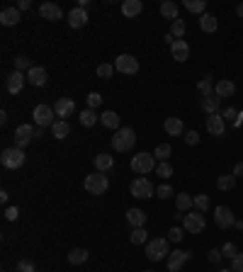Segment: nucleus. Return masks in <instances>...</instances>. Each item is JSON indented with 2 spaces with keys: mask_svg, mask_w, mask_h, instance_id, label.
Returning a JSON list of instances; mask_svg holds the SVG:
<instances>
[{
  "mask_svg": "<svg viewBox=\"0 0 243 272\" xmlns=\"http://www.w3.org/2000/svg\"><path fill=\"white\" fill-rule=\"evenodd\" d=\"M170 54H173V58H175L178 63H183V61L190 58V44H187L185 39H175V41L170 44Z\"/></svg>",
  "mask_w": 243,
  "mask_h": 272,
  "instance_id": "dca6fc26",
  "label": "nucleus"
},
{
  "mask_svg": "<svg viewBox=\"0 0 243 272\" xmlns=\"http://www.w3.org/2000/svg\"><path fill=\"white\" fill-rule=\"evenodd\" d=\"M17 272H37V270H34V263H32V260L22 258V260L17 263Z\"/></svg>",
  "mask_w": 243,
  "mask_h": 272,
  "instance_id": "c03bdc74",
  "label": "nucleus"
},
{
  "mask_svg": "<svg viewBox=\"0 0 243 272\" xmlns=\"http://www.w3.org/2000/svg\"><path fill=\"white\" fill-rule=\"evenodd\" d=\"M29 5H32L29 0H19V2H17V10H19V12H22V10H29Z\"/></svg>",
  "mask_w": 243,
  "mask_h": 272,
  "instance_id": "4d7b16f0",
  "label": "nucleus"
},
{
  "mask_svg": "<svg viewBox=\"0 0 243 272\" xmlns=\"http://www.w3.org/2000/svg\"><path fill=\"white\" fill-rule=\"evenodd\" d=\"M183 139H185L187 146H197V144H200V134H197V131H185V134H183Z\"/></svg>",
  "mask_w": 243,
  "mask_h": 272,
  "instance_id": "a18cd8bd",
  "label": "nucleus"
},
{
  "mask_svg": "<svg viewBox=\"0 0 243 272\" xmlns=\"http://www.w3.org/2000/svg\"><path fill=\"white\" fill-rule=\"evenodd\" d=\"M27 80L34 85V88H41V85H46V68H41V66H32L29 71H27Z\"/></svg>",
  "mask_w": 243,
  "mask_h": 272,
  "instance_id": "6ab92c4d",
  "label": "nucleus"
},
{
  "mask_svg": "<svg viewBox=\"0 0 243 272\" xmlns=\"http://www.w3.org/2000/svg\"><path fill=\"white\" fill-rule=\"evenodd\" d=\"M134 144H136V134H134L129 127L117 129V131L112 134V151H117V153H127V151H131Z\"/></svg>",
  "mask_w": 243,
  "mask_h": 272,
  "instance_id": "f257e3e1",
  "label": "nucleus"
},
{
  "mask_svg": "<svg viewBox=\"0 0 243 272\" xmlns=\"http://www.w3.org/2000/svg\"><path fill=\"white\" fill-rule=\"evenodd\" d=\"M236 92V85L229 80V78H224V80H219L217 85H214V95L217 97H231Z\"/></svg>",
  "mask_w": 243,
  "mask_h": 272,
  "instance_id": "5701e85b",
  "label": "nucleus"
},
{
  "mask_svg": "<svg viewBox=\"0 0 243 272\" xmlns=\"http://www.w3.org/2000/svg\"><path fill=\"white\" fill-rule=\"evenodd\" d=\"M183 34H185V22H183V19L170 22V36H173V39H180Z\"/></svg>",
  "mask_w": 243,
  "mask_h": 272,
  "instance_id": "58836bf2",
  "label": "nucleus"
},
{
  "mask_svg": "<svg viewBox=\"0 0 243 272\" xmlns=\"http://www.w3.org/2000/svg\"><path fill=\"white\" fill-rule=\"evenodd\" d=\"M222 117H224V119H234V117H236V109H234V107L224 109V112H222Z\"/></svg>",
  "mask_w": 243,
  "mask_h": 272,
  "instance_id": "5fc2aeb1",
  "label": "nucleus"
},
{
  "mask_svg": "<svg viewBox=\"0 0 243 272\" xmlns=\"http://www.w3.org/2000/svg\"><path fill=\"white\" fill-rule=\"evenodd\" d=\"M214 224L219 226V229H231L234 224H236V217H234V212L229 209V207H217L214 209Z\"/></svg>",
  "mask_w": 243,
  "mask_h": 272,
  "instance_id": "9d476101",
  "label": "nucleus"
},
{
  "mask_svg": "<svg viewBox=\"0 0 243 272\" xmlns=\"http://www.w3.org/2000/svg\"><path fill=\"white\" fill-rule=\"evenodd\" d=\"M231 270H234V272H243V253H239L234 260H231Z\"/></svg>",
  "mask_w": 243,
  "mask_h": 272,
  "instance_id": "3c124183",
  "label": "nucleus"
},
{
  "mask_svg": "<svg viewBox=\"0 0 243 272\" xmlns=\"http://www.w3.org/2000/svg\"><path fill=\"white\" fill-rule=\"evenodd\" d=\"M207 131H209L212 136H224L226 119L222 117V112H214V114H209V117H207Z\"/></svg>",
  "mask_w": 243,
  "mask_h": 272,
  "instance_id": "9b49d317",
  "label": "nucleus"
},
{
  "mask_svg": "<svg viewBox=\"0 0 243 272\" xmlns=\"http://www.w3.org/2000/svg\"><path fill=\"white\" fill-rule=\"evenodd\" d=\"M114 71L124 73V75H134V73H139V61L131 54H119L114 58Z\"/></svg>",
  "mask_w": 243,
  "mask_h": 272,
  "instance_id": "6e6552de",
  "label": "nucleus"
},
{
  "mask_svg": "<svg viewBox=\"0 0 243 272\" xmlns=\"http://www.w3.org/2000/svg\"><path fill=\"white\" fill-rule=\"evenodd\" d=\"M170 195H173V187H170V185H161V187H156V197L168 200Z\"/></svg>",
  "mask_w": 243,
  "mask_h": 272,
  "instance_id": "49530a36",
  "label": "nucleus"
},
{
  "mask_svg": "<svg viewBox=\"0 0 243 272\" xmlns=\"http://www.w3.org/2000/svg\"><path fill=\"white\" fill-rule=\"evenodd\" d=\"M222 253H224V258H231V260H234V258H236V246H234V243H224V246H222Z\"/></svg>",
  "mask_w": 243,
  "mask_h": 272,
  "instance_id": "09e8293b",
  "label": "nucleus"
},
{
  "mask_svg": "<svg viewBox=\"0 0 243 272\" xmlns=\"http://www.w3.org/2000/svg\"><path fill=\"white\" fill-rule=\"evenodd\" d=\"M192 207H195V197H190L187 192H183V195H178V197H175V209H178V212H183V214H185V212H190Z\"/></svg>",
  "mask_w": 243,
  "mask_h": 272,
  "instance_id": "bb28decb",
  "label": "nucleus"
},
{
  "mask_svg": "<svg viewBox=\"0 0 243 272\" xmlns=\"http://www.w3.org/2000/svg\"><path fill=\"white\" fill-rule=\"evenodd\" d=\"M68 24H71L73 29L85 27V24H88V10H85V7H73V10L68 12Z\"/></svg>",
  "mask_w": 243,
  "mask_h": 272,
  "instance_id": "a211bd4d",
  "label": "nucleus"
},
{
  "mask_svg": "<svg viewBox=\"0 0 243 272\" xmlns=\"http://www.w3.org/2000/svg\"><path fill=\"white\" fill-rule=\"evenodd\" d=\"M29 68H32V63H29V58H27V56H15V71H29Z\"/></svg>",
  "mask_w": 243,
  "mask_h": 272,
  "instance_id": "79ce46f5",
  "label": "nucleus"
},
{
  "mask_svg": "<svg viewBox=\"0 0 243 272\" xmlns=\"http://www.w3.org/2000/svg\"><path fill=\"white\" fill-rule=\"evenodd\" d=\"M156 165H158L156 156H153V153H146V151H141V153H136V156L131 158V170L139 173V175H146L151 170H156Z\"/></svg>",
  "mask_w": 243,
  "mask_h": 272,
  "instance_id": "f03ea898",
  "label": "nucleus"
},
{
  "mask_svg": "<svg viewBox=\"0 0 243 272\" xmlns=\"http://www.w3.org/2000/svg\"><path fill=\"white\" fill-rule=\"evenodd\" d=\"M236 15H239V17H243V5H239V7H236Z\"/></svg>",
  "mask_w": 243,
  "mask_h": 272,
  "instance_id": "13d9d810",
  "label": "nucleus"
},
{
  "mask_svg": "<svg viewBox=\"0 0 243 272\" xmlns=\"http://www.w3.org/2000/svg\"><path fill=\"white\" fill-rule=\"evenodd\" d=\"M19 19H22V12H19L17 7H5L0 12V22L5 27H15V24H19Z\"/></svg>",
  "mask_w": 243,
  "mask_h": 272,
  "instance_id": "aec40b11",
  "label": "nucleus"
},
{
  "mask_svg": "<svg viewBox=\"0 0 243 272\" xmlns=\"http://www.w3.org/2000/svg\"><path fill=\"white\" fill-rule=\"evenodd\" d=\"M168 238L173 241V243H180V241H183V229L173 226V229H170V234H168Z\"/></svg>",
  "mask_w": 243,
  "mask_h": 272,
  "instance_id": "8fccbe9b",
  "label": "nucleus"
},
{
  "mask_svg": "<svg viewBox=\"0 0 243 272\" xmlns=\"http://www.w3.org/2000/svg\"><path fill=\"white\" fill-rule=\"evenodd\" d=\"M217 187H219V190H224V192L234 190V187H236V175H234V173H229V175H219Z\"/></svg>",
  "mask_w": 243,
  "mask_h": 272,
  "instance_id": "c9c22d12",
  "label": "nucleus"
},
{
  "mask_svg": "<svg viewBox=\"0 0 243 272\" xmlns=\"http://www.w3.org/2000/svg\"><path fill=\"white\" fill-rule=\"evenodd\" d=\"M88 260V251L85 248H73L71 253H68V263L71 265H83Z\"/></svg>",
  "mask_w": 243,
  "mask_h": 272,
  "instance_id": "e433bc0d",
  "label": "nucleus"
},
{
  "mask_svg": "<svg viewBox=\"0 0 243 272\" xmlns=\"http://www.w3.org/2000/svg\"><path fill=\"white\" fill-rule=\"evenodd\" d=\"M195 209L205 214L207 209H209V197H207V195H197V197H195Z\"/></svg>",
  "mask_w": 243,
  "mask_h": 272,
  "instance_id": "37998d69",
  "label": "nucleus"
},
{
  "mask_svg": "<svg viewBox=\"0 0 243 272\" xmlns=\"http://www.w3.org/2000/svg\"><path fill=\"white\" fill-rule=\"evenodd\" d=\"M100 102H102V97H100V92H90V95H88V109L100 107Z\"/></svg>",
  "mask_w": 243,
  "mask_h": 272,
  "instance_id": "de8ad7c7",
  "label": "nucleus"
},
{
  "mask_svg": "<svg viewBox=\"0 0 243 272\" xmlns=\"http://www.w3.org/2000/svg\"><path fill=\"white\" fill-rule=\"evenodd\" d=\"M17 217H19V209H17V207H7V209H5V219H7V221H15Z\"/></svg>",
  "mask_w": 243,
  "mask_h": 272,
  "instance_id": "603ef678",
  "label": "nucleus"
},
{
  "mask_svg": "<svg viewBox=\"0 0 243 272\" xmlns=\"http://www.w3.org/2000/svg\"><path fill=\"white\" fill-rule=\"evenodd\" d=\"M200 105L205 109L207 114H214V112H219V105H222V97H217V95H207L200 100Z\"/></svg>",
  "mask_w": 243,
  "mask_h": 272,
  "instance_id": "b1692460",
  "label": "nucleus"
},
{
  "mask_svg": "<svg viewBox=\"0 0 243 272\" xmlns=\"http://www.w3.org/2000/svg\"><path fill=\"white\" fill-rule=\"evenodd\" d=\"M183 5H185V10L195 12V15H200V17L205 15V10H207V2H205V0H185Z\"/></svg>",
  "mask_w": 243,
  "mask_h": 272,
  "instance_id": "473e14b6",
  "label": "nucleus"
},
{
  "mask_svg": "<svg viewBox=\"0 0 243 272\" xmlns=\"http://www.w3.org/2000/svg\"><path fill=\"white\" fill-rule=\"evenodd\" d=\"M112 73H114L112 63H100V66H97V78H102V80L112 78Z\"/></svg>",
  "mask_w": 243,
  "mask_h": 272,
  "instance_id": "ea45409f",
  "label": "nucleus"
},
{
  "mask_svg": "<svg viewBox=\"0 0 243 272\" xmlns=\"http://www.w3.org/2000/svg\"><path fill=\"white\" fill-rule=\"evenodd\" d=\"M34 131H37V129L29 127V124H19L17 131H15V141H17V148H22V151H24V146L32 144V141H34Z\"/></svg>",
  "mask_w": 243,
  "mask_h": 272,
  "instance_id": "f8f14e48",
  "label": "nucleus"
},
{
  "mask_svg": "<svg viewBox=\"0 0 243 272\" xmlns=\"http://www.w3.org/2000/svg\"><path fill=\"white\" fill-rule=\"evenodd\" d=\"M168 241L166 238H153L146 243V258H149L151 263H158V260H163V258H168Z\"/></svg>",
  "mask_w": 243,
  "mask_h": 272,
  "instance_id": "20e7f679",
  "label": "nucleus"
},
{
  "mask_svg": "<svg viewBox=\"0 0 243 272\" xmlns=\"http://www.w3.org/2000/svg\"><path fill=\"white\" fill-rule=\"evenodd\" d=\"M0 163L5 165V168H10V170L22 168V163H24V151H22V148H17V146H12V148H5V151L0 153Z\"/></svg>",
  "mask_w": 243,
  "mask_h": 272,
  "instance_id": "39448f33",
  "label": "nucleus"
},
{
  "mask_svg": "<svg viewBox=\"0 0 243 272\" xmlns=\"http://www.w3.org/2000/svg\"><path fill=\"white\" fill-rule=\"evenodd\" d=\"M54 112H56V117H61V119H68L75 112V102L71 97H58L56 102H54Z\"/></svg>",
  "mask_w": 243,
  "mask_h": 272,
  "instance_id": "4468645a",
  "label": "nucleus"
},
{
  "mask_svg": "<svg viewBox=\"0 0 243 272\" xmlns=\"http://www.w3.org/2000/svg\"><path fill=\"white\" fill-rule=\"evenodd\" d=\"M161 15L166 19H178V5L175 2H170V0H166V2H161Z\"/></svg>",
  "mask_w": 243,
  "mask_h": 272,
  "instance_id": "72a5a7b5",
  "label": "nucleus"
},
{
  "mask_svg": "<svg viewBox=\"0 0 243 272\" xmlns=\"http://www.w3.org/2000/svg\"><path fill=\"white\" fill-rule=\"evenodd\" d=\"M24 80H27V78L19 71H12L7 75V80H5V90L10 92V95H17V92L24 88Z\"/></svg>",
  "mask_w": 243,
  "mask_h": 272,
  "instance_id": "f3484780",
  "label": "nucleus"
},
{
  "mask_svg": "<svg viewBox=\"0 0 243 272\" xmlns=\"http://www.w3.org/2000/svg\"><path fill=\"white\" fill-rule=\"evenodd\" d=\"M100 122H102L107 129H114V131H117V129H122V127H119V114L112 112V109L102 112V114H100Z\"/></svg>",
  "mask_w": 243,
  "mask_h": 272,
  "instance_id": "a878e982",
  "label": "nucleus"
},
{
  "mask_svg": "<svg viewBox=\"0 0 243 272\" xmlns=\"http://www.w3.org/2000/svg\"><path fill=\"white\" fill-rule=\"evenodd\" d=\"M54 107H49V105H37L34 107V124H37L39 129H46V127H54Z\"/></svg>",
  "mask_w": 243,
  "mask_h": 272,
  "instance_id": "0eeeda50",
  "label": "nucleus"
},
{
  "mask_svg": "<svg viewBox=\"0 0 243 272\" xmlns=\"http://www.w3.org/2000/svg\"><path fill=\"white\" fill-rule=\"evenodd\" d=\"M127 221L131 224V229H139V226L146 224V214H144L141 209H129V212H127Z\"/></svg>",
  "mask_w": 243,
  "mask_h": 272,
  "instance_id": "cd10ccee",
  "label": "nucleus"
},
{
  "mask_svg": "<svg viewBox=\"0 0 243 272\" xmlns=\"http://www.w3.org/2000/svg\"><path fill=\"white\" fill-rule=\"evenodd\" d=\"M39 15L44 19H49V22H58V19H63V10L54 5V2H41L39 5Z\"/></svg>",
  "mask_w": 243,
  "mask_h": 272,
  "instance_id": "2eb2a0df",
  "label": "nucleus"
},
{
  "mask_svg": "<svg viewBox=\"0 0 243 272\" xmlns=\"http://www.w3.org/2000/svg\"><path fill=\"white\" fill-rule=\"evenodd\" d=\"M222 258H224V253H222V251H217V248H214V251H209V260H212V263H219Z\"/></svg>",
  "mask_w": 243,
  "mask_h": 272,
  "instance_id": "864d4df0",
  "label": "nucleus"
},
{
  "mask_svg": "<svg viewBox=\"0 0 243 272\" xmlns=\"http://www.w3.org/2000/svg\"><path fill=\"white\" fill-rule=\"evenodd\" d=\"M163 127H166V131H168L170 136H183L185 134V127H183V122L178 117H168Z\"/></svg>",
  "mask_w": 243,
  "mask_h": 272,
  "instance_id": "393cba45",
  "label": "nucleus"
},
{
  "mask_svg": "<svg viewBox=\"0 0 243 272\" xmlns=\"http://www.w3.org/2000/svg\"><path fill=\"white\" fill-rule=\"evenodd\" d=\"M212 90H214V83H212V78H209V75H207V78H202V80L197 83V92H200L202 97L212 95Z\"/></svg>",
  "mask_w": 243,
  "mask_h": 272,
  "instance_id": "4c0bfd02",
  "label": "nucleus"
},
{
  "mask_svg": "<svg viewBox=\"0 0 243 272\" xmlns=\"http://www.w3.org/2000/svg\"><path fill=\"white\" fill-rule=\"evenodd\" d=\"M141 10H144V2L141 0H124L122 2L124 17H136V15H141Z\"/></svg>",
  "mask_w": 243,
  "mask_h": 272,
  "instance_id": "4be33fe9",
  "label": "nucleus"
},
{
  "mask_svg": "<svg viewBox=\"0 0 243 272\" xmlns=\"http://www.w3.org/2000/svg\"><path fill=\"white\" fill-rule=\"evenodd\" d=\"M200 27H202L205 32H217L219 22H217V17H214V15H209V12H205V15L200 17Z\"/></svg>",
  "mask_w": 243,
  "mask_h": 272,
  "instance_id": "f704fd0d",
  "label": "nucleus"
},
{
  "mask_svg": "<svg viewBox=\"0 0 243 272\" xmlns=\"http://www.w3.org/2000/svg\"><path fill=\"white\" fill-rule=\"evenodd\" d=\"M219 272H234V270H219Z\"/></svg>",
  "mask_w": 243,
  "mask_h": 272,
  "instance_id": "bf43d9fd",
  "label": "nucleus"
},
{
  "mask_svg": "<svg viewBox=\"0 0 243 272\" xmlns=\"http://www.w3.org/2000/svg\"><path fill=\"white\" fill-rule=\"evenodd\" d=\"M153 156H156L158 163H166L170 156H173V148H170V144H158L156 146V151H153Z\"/></svg>",
  "mask_w": 243,
  "mask_h": 272,
  "instance_id": "2f4dec72",
  "label": "nucleus"
},
{
  "mask_svg": "<svg viewBox=\"0 0 243 272\" xmlns=\"http://www.w3.org/2000/svg\"><path fill=\"white\" fill-rule=\"evenodd\" d=\"M149 272H153V270H149Z\"/></svg>",
  "mask_w": 243,
  "mask_h": 272,
  "instance_id": "052dcab7",
  "label": "nucleus"
},
{
  "mask_svg": "<svg viewBox=\"0 0 243 272\" xmlns=\"http://www.w3.org/2000/svg\"><path fill=\"white\" fill-rule=\"evenodd\" d=\"M190 258H192L190 251H173L168 255V272H180V268L185 265Z\"/></svg>",
  "mask_w": 243,
  "mask_h": 272,
  "instance_id": "ddd939ff",
  "label": "nucleus"
},
{
  "mask_svg": "<svg viewBox=\"0 0 243 272\" xmlns=\"http://www.w3.org/2000/svg\"><path fill=\"white\" fill-rule=\"evenodd\" d=\"M131 195L136 197V200H146L151 195H156V187L151 185L149 178H144V175H139L136 180H131Z\"/></svg>",
  "mask_w": 243,
  "mask_h": 272,
  "instance_id": "423d86ee",
  "label": "nucleus"
},
{
  "mask_svg": "<svg viewBox=\"0 0 243 272\" xmlns=\"http://www.w3.org/2000/svg\"><path fill=\"white\" fill-rule=\"evenodd\" d=\"M231 173H234L236 178H241V175H243V161H241V163H236V165H234V170H231Z\"/></svg>",
  "mask_w": 243,
  "mask_h": 272,
  "instance_id": "6e6d98bb",
  "label": "nucleus"
},
{
  "mask_svg": "<svg viewBox=\"0 0 243 272\" xmlns=\"http://www.w3.org/2000/svg\"><path fill=\"white\" fill-rule=\"evenodd\" d=\"M156 175H158V178H163V180H168L170 175H173V168H170L168 161H166V163H158V165H156Z\"/></svg>",
  "mask_w": 243,
  "mask_h": 272,
  "instance_id": "a19ab883",
  "label": "nucleus"
},
{
  "mask_svg": "<svg viewBox=\"0 0 243 272\" xmlns=\"http://www.w3.org/2000/svg\"><path fill=\"white\" fill-rule=\"evenodd\" d=\"M183 224H185V231H190V234H202L205 231V214L202 212H187L185 219H183Z\"/></svg>",
  "mask_w": 243,
  "mask_h": 272,
  "instance_id": "1a4fd4ad",
  "label": "nucleus"
},
{
  "mask_svg": "<svg viewBox=\"0 0 243 272\" xmlns=\"http://www.w3.org/2000/svg\"><path fill=\"white\" fill-rule=\"evenodd\" d=\"M83 185H85V192H88V195H95V197H97V195H105V192H107L110 180H107V175H105V173H97V170H95L93 175H88V178H85Z\"/></svg>",
  "mask_w": 243,
  "mask_h": 272,
  "instance_id": "7ed1b4c3",
  "label": "nucleus"
},
{
  "mask_svg": "<svg viewBox=\"0 0 243 272\" xmlns=\"http://www.w3.org/2000/svg\"><path fill=\"white\" fill-rule=\"evenodd\" d=\"M68 131H71V127H68V122H66V119H58V122H54V127H51L54 139H66V136H68Z\"/></svg>",
  "mask_w": 243,
  "mask_h": 272,
  "instance_id": "7c9ffc66",
  "label": "nucleus"
},
{
  "mask_svg": "<svg viewBox=\"0 0 243 272\" xmlns=\"http://www.w3.org/2000/svg\"><path fill=\"white\" fill-rule=\"evenodd\" d=\"M112 168H114V156H110V153H97L95 156V170L97 173H107Z\"/></svg>",
  "mask_w": 243,
  "mask_h": 272,
  "instance_id": "412c9836",
  "label": "nucleus"
},
{
  "mask_svg": "<svg viewBox=\"0 0 243 272\" xmlns=\"http://www.w3.org/2000/svg\"><path fill=\"white\" fill-rule=\"evenodd\" d=\"M78 119H80L83 127H95V122L100 119V114H97L95 109H83V112L78 114Z\"/></svg>",
  "mask_w": 243,
  "mask_h": 272,
  "instance_id": "c85d7f7f",
  "label": "nucleus"
},
{
  "mask_svg": "<svg viewBox=\"0 0 243 272\" xmlns=\"http://www.w3.org/2000/svg\"><path fill=\"white\" fill-rule=\"evenodd\" d=\"M129 238H131V243H134V246H144V243L149 241V231H146L144 226H139V229H131Z\"/></svg>",
  "mask_w": 243,
  "mask_h": 272,
  "instance_id": "c756f323",
  "label": "nucleus"
}]
</instances>
